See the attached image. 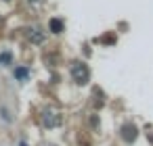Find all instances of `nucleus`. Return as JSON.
I'll return each instance as SVG.
<instances>
[{
  "label": "nucleus",
  "mask_w": 153,
  "mask_h": 146,
  "mask_svg": "<svg viewBox=\"0 0 153 146\" xmlns=\"http://www.w3.org/2000/svg\"><path fill=\"white\" fill-rule=\"evenodd\" d=\"M71 77H74V81L78 84V86H84V84H88L90 81V69L84 65V63H74L71 65Z\"/></svg>",
  "instance_id": "obj_1"
},
{
  "label": "nucleus",
  "mask_w": 153,
  "mask_h": 146,
  "mask_svg": "<svg viewBox=\"0 0 153 146\" xmlns=\"http://www.w3.org/2000/svg\"><path fill=\"white\" fill-rule=\"evenodd\" d=\"M101 42H103V44H115V34H105V36L101 38Z\"/></svg>",
  "instance_id": "obj_6"
},
{
  "label": "nucleus",
  "mask_w": 153,
  "mask_h": 146,
  "mask_svg": "<svg viewBox=\"0 0 153 146\" xmlns=\"http://www.w3.org/2000/svg\"><path fill=\"white\" fill-rule=\"evenodd\" d=\"M149 140H151V142H153V134H149Z\"/></svg>",
  "instance_id": "obj_8"
},
{
  "label": "nucleus",
  "mask_w": 153,
  "mask_h": 146,
  "mask_svg": "<svg viewBox=\"0 0 153 146\" xmlns=\"http://www.w3.org/2000/svg\"><path fill=\"white\" fill-rule=\"evenodd\" d=\"M122 138H124V142H134L136 140V136H138V129H136V125L134 123H126V125H122Z\"/></svg>",
  "instance_id": "obj_2"
},
{
  "label": "nucleus",
  "mask_w": 153,
  "mask_h": 146,
  "mask_svg": "<svg viewBox=\"0 0 153 146\" xmlns=\"http://www.w3.org/2000/svg\"><path fill=\"white\" fill-rule=\"evenodd\" d=\"M48 29H51L53 34H61V32H65V23H63L61 19H57V17H55V19H51V21H48Z\"/></svg>",
  "instance_id": "obj_4"
},
{
  "label": "nucleus",
  "mask_w": 153,
  "mask_h": 146,
  "mask_svg": "<svg viewBox=\"0 0 153 146\" xmlns=\"http://www.w3.org/2000/svg\"><path fill=\"white\" fill-rule=\"evenodd\" d=\"M27 75H30V71H27L25 67H17V69H15V77H17V79L25 81V79H27Z\"/></svg>",
  "instance_id": "obj_5"
},
{
  "label": "nucleus",
  "mask_w": 153,
  "mask_h": 146,
  "mask_svg": "<svg viewBox=\"0 0 153 146\" xmlns=\"http://www.w3.org/2000/svg\"><path fill=\"white\" fill-rule=\"evenodd\" d=\"M0 63L9 65V63H11V52H2V54H0Z\"/></svg>",
  "instance_id": "obj_7"
},
{
  "label": "nucleus",
  "mask_w": 153,
  "mask_h": 146,
  "mask_svg": "<svg viewBox=\"0 0 153 146\" xmlns=\"http://www.w3.org/2000/svg\"><path fill=\"white\" fill-rule=\"evenodd\" d=\"M19 146H25V144H23V142H21V144H19Z\"/></svg>",
  "instance_id": "obj_9"
},
{
  "label": "nucleus",
  "mask_w": 153,
  "mask_h": 146,
  "mask_svg": "<svg viewBox=\"0 0 153 146\" xmlns=\"http://www.w3.org/2000/svg\"><path fill=\"white\" fill-rule=\"evenodd\" d=\"M42 121H44V125H46V127H57V125L61 123V117H59L57 113L48 111V113H44V115H42Z\"/></svg>",
  "instance_id": "obj_3"
}]
</instances>
